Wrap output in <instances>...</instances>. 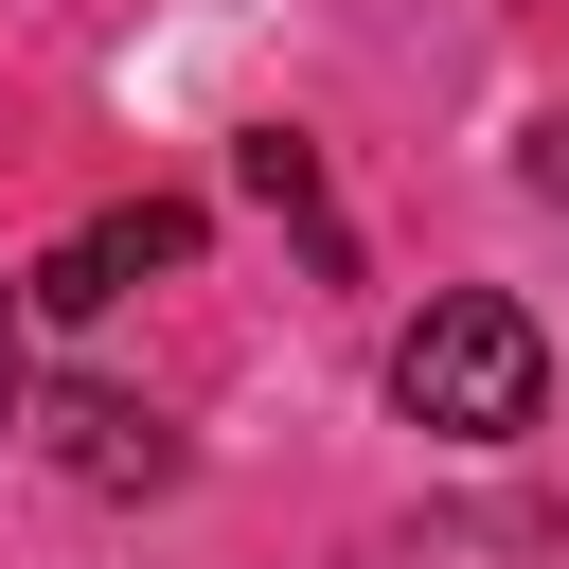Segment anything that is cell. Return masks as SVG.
<instances>
[{"label": "cell", "mask_w": 569, "mask_h": 569, "mask_svg": "<svg viewBox=\"0 0 569 569\" xmlns=\"http://www.w3.org/2000/svg\"><path fill=\"white\" fill-rule=\"evenodd\" d=\"M516 178H533V196H551V213H569V107H551V124H533V142H516Z\"/></svg>", "instance_id": "5"}, {"label": "cell", "mask_w": 569, "mask_h": 569, "mask_svg": "<svg viewBox=\"0 0 569 569\" xmlns=\"http://www.w3.org/2000/svg\"><path fill=\"white\" fill-rule=\"evenodd\" d=\"M53 462H71L89 498H160V480H178V427L124 409V391H53Z\"/></svg>", "instance_id": "3"}, {"label": "cell", "mask_w": 569, "mask_h": 569, "mask_svg": "<svg viewBox=\"0 0 569 569\" xmlns=\"http://www.w3.org/2000/svg\"><path fill=\"white\" fill-rule=\"evenodd\" d=\"M0 427H36V391H18V284H0Z\"/></svg>", "instance_id": "6"}, {"label": "cell", "mask_w": 569, "mask_h": 569, "mask_svg": "<svg viewBox=\"0 0 569 569\" xmlns=\"http://www.w3.org/2000/svg\"><path fill=\"white\" fill-rule=\"evenodd\" d=\"M391 409H409L427 445H516V427L551 409V338H533V302L445 284V302L391 338Z\"/></svg>", "instance_id": "1"}, {"label": "cell", "mask_w": 569, "mask_h": 569, "mask_svg": "<svg viewBox=\"0 0 569 569\" xmlns=\"http://www.w3.org/2000/svg\"><path fill=\"white\" fill-rule=\"evenodd\" d=\"M249 196H267V213H302V249L338 267V213H320V160H302L284 124H249Z\"/></svg>", "instance_id": "4"}, {"label": "cell", "mask_w": 569, "mask_h": 569, "mask_svg": "<svg viewBox=\"0 0 569 569\" xmlns=\"http://www.w3.org/2000/svg\"><path fill=\"white\" fill-rule=\"evenodd\" d=\"M142 267H196V196H124V213H89V231L36 267V302H53V320H107Z\"/></svg>", "instance_id": "2"}]
</instances>
